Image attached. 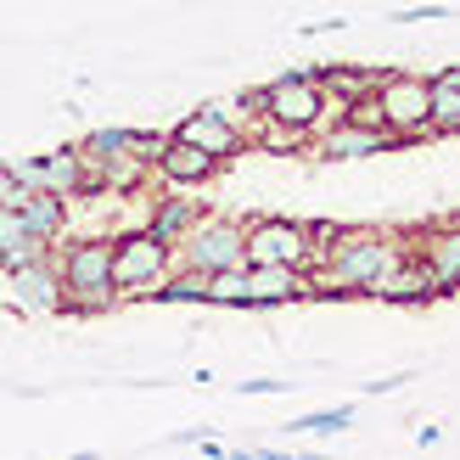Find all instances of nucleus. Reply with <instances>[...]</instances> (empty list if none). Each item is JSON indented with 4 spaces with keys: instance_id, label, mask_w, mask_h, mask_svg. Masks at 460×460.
<instances>
[{
    "instance_id": "obj_1",
    "label": "nucleus",
    "mask_w": 460,
    "mask_h": 460,
    "mask_svg": "<svg viewBox=\"0 0 460 460\" xmlns=\"http://www.w3.org/2000/svg\"><path fill=\"white\" fill-rule=\"evenodd\" d=\"M410 259V252L394 242V236H382V230H342V242L309 270V287L314 297L320 292H371L387 270H399Z\"/></svg>"
},
{
    "instance_id": "obj_2",
    "label": "nucleus",
    "mask_w": 460,
    "mask_h": 460,
    "mask_svg": "<svg viewBox=\"0 0 460 460\" xmlns=\"http://www.w3.org/2000/svg\"><path fill=\"white\" fill-rule=\"evenodd\" d=\"M62 270V314H102L119 304V287H112V242L90 236V242H74L57 259Z\"/></svg>"
},
{
    "instance_id": "obj_3",
    "label": "nucleus",
    "mask_w": 460,
    "mask_h": 460,
    "mask_svg": "<svg viewBox=\"0 0 460 460\" xmlns=\"http://www.w3.org/2000/svg\"><path fill=\"white\" fill-rule=\"evenodd\" d=\"M259 112L275 119V124H287V129L314 135L320 124H326V84H314L304 67H297V74H281L275 84L259 90Z\"/></svg>"
},
{
    "instance_id": "obj_4",
    "label": "nucleus",
    "mask_w": 460,
    "mask_h": 460,
    "mask_svg": "<svg viewBox=\"0 0 460 460\" xmlns=\"http://www.w3.org/2000/svg\"><path fill=\"white\" fill-rule=\"evenodd\" d=\"M242 247H247V264H297V270H309V259H314L309 219H281V214L247 219L242 225Z\"/></svg>"
},
{
    "instance_id": "obj_5",
    "label": "nucleus",
    "mask_w": 460,
    "mask_h": 460,
    "mask_svg": "<svg viewBox=\"0 0 460 460\" xmlns=\"http://www.w3.org/2000/svg\"><path fill=\"white\" fill-rule=\"evenodd\" d=\"M169 259H174V247L157 242L152 230H124V236L112 242V287L119 292H152L169 275Z\"/></svg>"
},
{
    "instance_id": "obj_6",
    "label": "nucleus",
    "mask_w": 460,
    "mask_h": 460,
    "mask_svg": "<svg viewBox=\"0 0 460 460\" xmlns=\"http://www.w3.org/2000/svg\"><path fill=\"white\" fill-rule=\"evenodd\" d=\"M191 270H236L247 264V247H242V225L236 219H197L180 242Z\"/></svg>"
},
{
    "instance_id": "obj_7",
    "label": "nucleus",
    "mask_w": 460,
    "mask_h": 460,
    "mask_svg": "<svg viewBox=\"0 0 460 460\" xmlns=\"http://www.w3.org/2000/svg\"><path fill=\"white\" fill-rule=\"evenodd\" d=\"M6 297H12L17 314H62V270H57L51 252H45V259H29L22 270H12Z\"/></svg>"
},
{
    "instance_id": "obj_8",
    "label": "nucleus",
    "mask_w": 460,
    "mask_h": 460,
    "mask_svg": "<svg viewBox=\"0 0 460 460\" xmlns=\"http://www.w3.org/2000/svg\"><path fill=\"white\" fill-rule=\"evenodd\" d=\"M174 135H180V141H191V146H202L208 157H219V164H230V157H242V152H247L242 124H236V119H225V107H219V102L197 107L191 119H180Z\"/></svg>"
},
{
    "instance_id": "obj_9",
    "label": "nucleus",
    "mask_w": 460,
    "mask_h": 460,
    "mask_svg": "<svg viewBox=\"0 0 460 460\" xmlns=\"http://www.w3.org/2000/svg\"><path fill=\"white\" fill-rule=\"evenodd\" d=\"M292 297H314L309 270H297V264H247V309H281Z\"/></svg>"
},
{
    "instance_id": "obj_10",
    "label": "nucleus",
    "mask_w": 460,
    "mask_h": 460,
    "mask_svg": "<svg viewBox=\"0 0 460 460\" xmlns=\"http://www.w3.org/2000/svg\"><path fill=\"white\" fill-rule=\"evenodd\" d=\"M376 102H382V119H387V129H416V124H432L427 119V79H416V74H387L382 84H376Z\"/></svg>"
},
{
    "instance_id": "obj_11",
    "label": "nucleus",
    "mask_w": 460,
    "mask_h": 460,
    "mask_svg": "<svg viewBox=\"0 0 460 460\" xmlns=\"http://www.w3.org/2000/svg\"><path fill=\"white\" fill-rule=\"evenodd\" d=\"M157 174L169 180V186H202V180H214L225 164L219 157H208L202 146H191V141H180V135H169L164 141V152H157V164H152Z\"/></svg>"
},
{
    "instance_id": "obj_12",
    "label": "nucleus",
    "mask_w": 460,
    "mask_h": 460,
    "mask_svg": "<svg viewBox=\"0 0 460 460\" xmlns=\"http://www.w3.org/2000/svg\"><path fill=\"white\" fill-rule=\"evenodd\" d=\"M320 152L326 157H376V152H399L394 129H365V124H332L326 141H320Z\"/></svg>"
},
{
    "instance_id": "obj_13",
    "label": "nucleus",
    "mask_w": 460,
    "mask_h": 460,
    "mask_svg": "<svg viewBox=\"0 0 460 460\" xmlns=\"http://www.w3.org/2000/svg\"><path fill=\"white\" fill-rule=\"evenodd\" d=\"M51 252V242H40L29 225H22V214L17 208H0V270H22L29 259H45Z\"/></svg>"
},
{
    "instance_id": "obj_14",
    "label": "nucleus",
    "mask_w": 460,
    "mask_h": 460,
    "mask_svg": "<svg viewBox=\"0 0 460 460\" xmlns=\"http://www.w3.org/2000/svg\"><path fill=\"white\" fill-rule=\"evenodd\" d=\"M427 119L438 135H455L460 129V67H438V74H427Z\"/></svg>"
},
{
    "instance_id": "obj_15",
    "label": "nucleus",
    "mask_w": 460,
    "mask_h": 460,
    "mask_svg": "<svg viewBox=\"0 0 460 460\" xmlns=\"http://www.w3.org/2000/svg\"><path fill=\"white\" fill-rule=\"evenodd\" d=\"M17 214H22V225L34 230L40 242H62V230H67V202L57 197V191H22L17 197Z\"/></svg>"
},
{
    "instance_id": "obj_16",
    "label": "nucleus",
    "mask_w": 460,
    "mask_h": 460,
    "mask_svg": "<svg viewBox=\"0 0 460 460\" xmlns=\"http://www.w3.org/2000/svg\"><path fill=\"white\" fill-rule=\"evenodd\" d=\"M40 180H45V191H57L62 202H79V191H84V152L79 146H57L51 157H40Z\"/></svg>"
},
{
    "instance_id": "obj_17",
    "label": "nucleus",
    "mask_w": 460,
    "mask_h": 460,
    "mask_svg": "<svg viewBox=\"0 0 460 460\" xmlns=\"http://www.w3.org/2000/svg\"><path fill=\"white\" fill-rule=\"evenodd\" d=\"M197 219H202V208H197L191 197H164V202H157V208H152L146 230H152L157 242H169V247H180V242H186V230H191Z\"/></svg>"
},
{
    "instance_id": "obj_18",
    "label": "nucleus",
    "mask_w": 460,
    "mask_h": 460,
    "mask_svg": "<svg viewBox=\"0 0 460 460\" xmlns=\"http://www.w3.org/2000/svg\"><path fill=\"white\" fill-rule=\"evenodd\" d=\"M416 259L427 264V275H432V281H438V292L449 297V292H455V275H460V242H455V230H444V236L432 242L427 252H416Z\"/></svg>"
},
{
    "instance_id": "obj_19",
    "label": "nucleus",
    "mask_w": 460,
    "mask_h": 460,
    "mask_svg": "<svg viewBox=\"0 0 460 460\" xmlns=\"http://www.w3.org/2000/svg\"><path fill=\"white\" fill-rule=\"evenodd\" d=\"M208 297V270H180V275H164L157 281V304H202Z\"/></svg>"
},
{
    "instance_id": "obj_20",
    "label": "nucleus",
    "mask_w": 460,
    "mask_h": 460,
    "mask_svg": "<svg viewBox=\"0 0 460 460\" xmlns=\"http://www.w3.org/2000/svg\"><path fill=\"white\" fill-rule=\"evenodd\" d=\"M202 304L247 309V264H236V270H208V297H202Z\"/></svg>"
},
{
    "instance_id": "obj_21",
    "label": "nucleus",
    "mask_w": 460,
    "mask_h": 460,
    "mask_svg": "<svg viewBox=\"0 0 460 460\" xmlns=\"http://www.w3.org/2000/svg\"><path fill=\"white\" fill-rule=\"evenodd\" d=\"M354 427V404H337V410H314V416H297L287 432H349Z\"/></svg>"
},
{
    "instance_id": "obj_22",
    "label": "nucleus",
    "mask_w": 460,
    "mask_h": 460,
    "mask_svg": "<svg viewBox=\"0 0 460 460\" xmlns=\"http://www.w3.org/2000/svg\"><path fill=\"white\" fill-rule=\"evenodd\" d=\"M79 152L90 157V164H102V157H119V152H129V129H90L84 141H79Z\"/></svg>"
},
{
    "instance_id": "obj_23",
    "label": "nucleus",
    "mask_w": 460,
    "mask_h": 460,
    "mask_svg": "<svg viewBox=\"0 0 460 460\" xmlns=\"http://www.w3.org/2000/svg\"><path fill=\"white\" fill-rule=\"evenodd\" d=\"M259 141H264L270 152H297V146L309 141V135H304V129H287V124H275V119H264V124H259Z\"/></svg>"
},
{
    "instance_id": "obj_24",
    "label": "nucleus",
    "mask_w": 460,
    "mask_h": 460,
    "mask_svg": "<svg viewBox=\"0 0 460 460\" xmlns=\"http://www.w3.org/2000/svg\"><path fill=\"white\" fill-rule=\"evenodd\" d=\"M0 169H6L22 191H45V180H40V157H6Z\"/></svg>"
},
{
    "instance_id": "obj_25",
    "label": "nucleus",
    "mask_w": 460,
    "mask_h": 460,
    "mask_svg": "<svg viewBox=\"0 0 460 460\" xmlns=\"http://www.w3.org/2000/svg\"><path fill=\"white\" fill-rule=\"evenodd\" d=\"M164 141H169V135H157V129H129V152L141 157L146 169L157 164V152H164Z\"/></svg>"
},
{
    "instance_id": "obj_26",
    "label": "nucleus",
    "mask_w": 460,
    "mask_h": 460,
    "mask_svg": "<svg viewBox=\"0 0 460 460\" xmlns=\"http://www.w3.org/2000/svg\"><path fill=\"white\" fill-rule=\"evenodd\" d=\"M236 394H247V399H252V394L270 399V394H287V382H281V376H247V382L236 387Z\"/></svg>"
},
{
    "instance_id": "obj_27",
    "label": "nucleus",
    "mask_w": 460,
    "mask_h": 460,
    "mask_svg": "<svg viewBox=\"0 0 460 460\" xmlns=\"http://www.w3.org/2000/svg\"><path fill=\"white\" fill-rule=\"evenodd\" d=\"M449 17V6H404V12H394V22H444Z\"/></svg>"
},
{
    "instance_id": "obj_28",
    "label": "nucleus",
    "mask_w": 460,
    "mask_h": 460,
    "mask_svg": "<svg viewBox=\"0 0 460 460\" xmlns=\"http://www.w3.org/2000/svg\"><path fill=\"white\" fill-rule=\"evenodd\" d=\"M410 382V371H394V376H376V382H365V394H371V399H387V394H394V387H404Z\"/></svg>"
},
{
    "instance_id": "obj_29",
    "label": "nucleus",
    "mask_w": 460,
    "mask_h": 460,
    "mask_svg": "<svg viewBox=\"0 0 460 460\" xmlns=\"http://www.w3.org/2000/svg\"><path fill=\"white\" fill-rule=\"evenodd\" d=\"M17 197H22V186H17L6 169H0V208H17Z\"/></svg>"
},
{
    "instance_id": "obj_30",
    "label": "nucleus",
    "mask_w": 460,
    "mask_h": 460,
    "mask_svg": "<svg viewBox=\"0 0 460 460\" xmlns=\"http://www.w3.org/2000/svg\"><path fill=\"white\" fill-rule=\"evenodd\" d=\"M332 29H349V22H342V17H326V22H304L297 34H332Z\"/></svg>"
}]
</instances>
